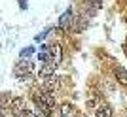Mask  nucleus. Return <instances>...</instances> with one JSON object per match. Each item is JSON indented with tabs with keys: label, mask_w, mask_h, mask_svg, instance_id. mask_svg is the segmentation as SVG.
I'll list each match as a JSON object with an SVG mask.
<instances>
[{
	"label": "nucleus",
	"mask_w": 127,
	"mask_h": 117,
	"mask_svg": "<svg viewBox=\"0 0 127 117\" xmlns=\"http://www.w3.org/2000/svg\"><path fill=\"white\" fill-rule=\"evenodd\" d=\"M32 70H34V64L25 60V58H21V60L15 64V76L17 78H23V79H25V78H31Z\"/></svg>",
	"instance_id": "f257e3e1"
},
{
	"label": "nucleus",
	"mask_w": 127,
	"mask_h": 117,
	"mask_svg": "<svg viewBox=\"0 0 127 117\" xmlns=\"http://www.w3.org/2000/svg\"><path fill=\"white\" fill-rule=\"evenodd\" d=\"M61 60H63V49H61L59 43H53L51 47H49V51H48V62L57 68L59 64H61Z\"/></svg>",
	"instance_id": "f03ea898"
},
{
	"label": "nucleus",
	"mask_w": 127,
	"mask_h": 117,
	"mask_svg": "<svg viewBox=\"0 0 127 117\" xmlns=\"http://www.w3.org/2000/svg\"><path fill=\"white\" fill-rule=\"evenodd\" d=\"M34 95H36V96H38V98H40V100H42L48 108H51V110L57 106V100H55L53 93H48V91H42V89H40V91H34Z\"/></svg>",
	"instance_id": "7ed1b4c3"
},
{
	"label": "nucleus",
	"mask_w": 127,
	"mask_h": 117,
	"mask_svg": "<svg viewBox=\"0 0 127 117\" xmlns=\"http://www.w3.org/2000/svg\"><path fill=\"white\" fill-rule=\"evenodd\" d=\"M59 87H61V79H59L57 76H49L42 83V91H48V93H55Z\"/></svg>",
	"instance_id": "20e7f679"
},
{
	"label": "nucleus",
	"mask_w": 127,
	"mask_h": 117,
	"mask_svg": "<svg viewBox=\"0 0 127 117\" xmlns=\"http://www.w3.org/2000/svg\"><path fill=\"white\" fill-rule=\"evenodd\" d=\"M10 110H11L13 115H21L23 110H25V100H23V96H15V98H11Z\"/></svg>",
	"instance_id": "39448f33"
},
{
	"label": "nucleus",
	"mask_w": 127,
	"mask_h": 117,
	"mask_svg": "<svg viewBox=\"0 0 127 117\" xmlns=\"http://www.w3.org/2000/svg\"><path fill=\"white\" fill-rule=\"evenodd\" d=\"M72 25H74V15H72L70 10H66L63 15H61V19H59V27L64 30V28H70Z\"/></svg>",
	"instance_id": "423d86ee"
},
{
	"label": "nucleus",
	"mask_w": 127,
	"mask_h": 117,
	"mask_svg": "<svg viewBox=\"0 0 127 117\" xmlns=\"http://www.w3.org/2000/svg\"><path fill=\"white\" fill-rule=\"evenodd\" d=\"M32 100H34V106H36V110H38L40 113H42V115L49 117V115L53 113V110H51V108H48V106H46V104H44V102L40 100V98H38L36 95H32Z\"/></svg>",
	"instance_id": "0eeeda50"
},
{
	"label": "nucleus",
	"mask_w": 127,
	"mask_h": 117,
	"mask_svg": "<svg viewBox=\"0 0 127 117\" xmlns=\"http://www.w3.org/2000/svg\"><path fill=\"white\" fill-rule=\"evenodd\" d=\"M114 76H116V79H118L120 85L127 87V70L123 68V66H116V68H114Z\"/></svg>",
	"instance_id": "6e6552de"
},
{
	"label": "nucleus",
	"mask_w": 127,
	"mask_h": 117,
	"mask_svg": "<svg viewBox=\"0 0 127 117\" xmlns=\"http://www.w3.org/2000/svg\"><path fill=\"white\" fill-rule=\"evenodd\" d=\"M95 117H112V108L108 104H102L95 110Z\"/></svg>",
	"instance_id": "1a4fd4ad"
},
{
	"label": "nucleus",
	"mask_w": 127,
	"mask_h": 117,
	"mask_svg": "<svg viewBox=\"0 0 127 117\" xmlns=\"http://www.w3.org/2000/svg\"><path fill=\"white\" fill-rule=\"evenodd\" d=\"M55 66H53V64H49V62H46L42 66V68L38 70V76H42V78H49V76H53V72H55Z\"/></svg>",
	"instance_id": "9d476101"
},
{
	"label": "nucleus",
	"mask_w": 127,
	"mask_h": 117,
	"mask_svg": "<svg viewBox=\"0 0 127 117\" xmlns=\"http://www.w3.org/2000/svg\"><path fill=\"white\" fill-rule=\"evenodd\" d=\"M74 23H76L74 32H82L85 27H87V23H85V19H84V17H80V19H74Z\"/></svg>",
	"instance_id": "9b49d317"
},
{
	"label": "nucleus",
	"mask_w": 127,
	"mask_h": 117,
	"mask_svg": "<svg viewBox=\"0 0 127 117\" xmlns=\"http://www.w3.org/2000/svg\"><path fill=\"white\" fill-rule=\"evenodd\" d=\"M72 110H74V108L70 106V104H63V106H61V112H59V113H61L63 117H66L68 113H72Z\"/></svg>",
	"instance_id": "f8f14e48"
},
{
	"label": "nucleus",
	"mask_w": 127,
	"mask_h": 117,
	"mask_svg": "<svg viewBox=\"0 0 127 117\" xmlns=\"http://www.w3.org/2000/svg\"><path fill=\"white\" fill-rule=\"evenodd\" d=\"M32 53H34V49H32V47H25V49L21 51V58H27V57H31Z\"/></svg>",
	"instance_id": "ddd939ff"
},
{
	"label": "nucleus",
	"mask_w": 127,
	"mask_h": 117,
	"mask_svg": "<svg viewBox=\"0 0 127 117\" xmlns=\"http://www.w3.org/2000/svg\"><path fill=\"white\" fill-rule=\"evenodd\" d=\"M21 117H38V115L32 112V110H27V108H25V110H23V113H21Z\"/></svg>",
	"instance_id": "4468645a"
},
{
	"label": "nucleus",
	"mask_w": 127,
	"mask_h": 117,
	"mask_svg": "<svg viewBox=\"0 0 127 117\" xmlns=\"http://www.w3.org/2000/svg\"><path fill=\"white\" fill-rule=\"evenodd\" d=\"M48 32H49V28H48V30H44L42 34H38V36H36V42H42L44 38H46V34H48Z\"/></svg>",
	"instance_id": "2eb2a0df"
},
{
	"label": "nucleus",
	"mask_w": 127,
	"mask_h": 117,
	"mask_svg": "<svg viewBox=\"0 0 127 117\" xmlns=\"http://www.w3.org/2000/svg\"><path fill=\"white\" fill-rule=\"evenodd\" d=\"M125 23H127V19H125Z\"/></svg>",
	"instance_id": "dca6fc26"
},
{
	"label": "nucleus",
	"mask_w": 127,
	"mask_h": 117,
	"mask_svg": "<svg viewBox=\"0 0 127 117\" xmlns=\"http://www.w3.org/2000/svg\"><path fill=\"white\" fill-rule=\"evenodd\" d=\"M0 117H2V115H0Z\"/></svg>",
	"instance_id": "f3484780"
}]
</instances>
